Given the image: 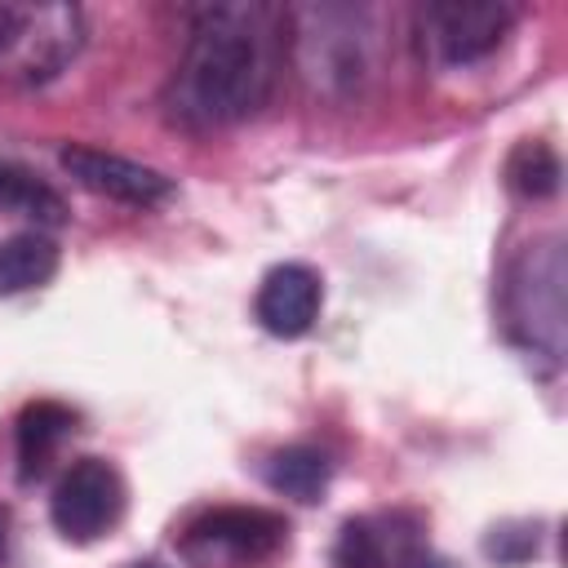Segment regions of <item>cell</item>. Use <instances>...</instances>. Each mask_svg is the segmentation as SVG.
<instances>
[{
  "mask_svg": "<svg viewBox=\"0 0 568 568\" xmlns=\"http://www.w3.org/2000/svg\"><path fill=\"white\" fill-rule=\"evenodd\" d=\"M80 430V413L58 399H31L13 422V448H18V484H36L49 475L53 453Z\"/></svg>",
  "mask_w": 568,
  "mask_h": 568,
  "instance_id": "11",
  "label": "cell"
},
{
  "mask_svg": "<svg viewBox=\"0 0 568 568\" xmlns=\"http://www.w3.org/2000/svg\"><path fill=\"white\" fill-rule=\"evenodd\" d=\"M537 550H541V524L537 519H510V524L488 528V537H484V555L506 564V568L528 564Z\"/></svg>",
  "mask_w": 568,
  "mask_h": 568,
  "instance_id": "16",
  "label": "cell"
},
{
  "mask_svg": "<svg viewBox=\"0 0 568 568\" xmlns=\"http://www.w3.org/2000/svg\"><path fill=\"white\" fill-rule=\"evenodd\" d=\"M284 36L311 89L351 98L377 71V18L364 4L284 9Z\"/></svg>",
  "mask_w": 568,
  "mask_h": 568,
  "instance_id": "2",
  "label": "cell"
},
{
  "mask_svg": "<svg viewBox=\"0 0 568 568\" xmlns=\"http://www.w3.org/2000/svg\"><path fill=\"white\" fill-rule=\"evenodd\" d=\"M262 479L271 493H284L302 506H315L333 484V462L315 444H288L262 462Z\"/></svg>",
  "mask_w": 568,
  "mask_h": 568,
  "instance_id": "12",
  "label": "cell"
},
{
  "mask_svg": "<svg viewBox=\"0 0 568 568\" xmlns=\"http://www.w3.org/2000/svg\"><path fill=\"white\" fill-rule=\"evenodd\" d=\"M124 506H129V488H124V475L115 470V462L75 457L53 484L49 519L67 541L89 546L124 519Z\"/></svg>",
  "mask_w": 568,
  "mask_h": 568,
  "instance_id": "7",
  "label": "cell"
},
{
  "mask_svg": "<svg viewBox=\"0 0 568 568\" xmlns=\"http://www.w3.org/2000/svg\"><path fill=\"white\" fill-rule=\"evenodd\" d=\"M58 262L62 253L44 231H18L0 240V297H18L49 284L58 275Z\"/></svg>",
  "mask_w": 568,
  "mask_h": 568,
  "instance_id": "13",
  "label": "cell"
},
{
  "mask_svg": "<svg viewBox=\"0 0 568 568\" xmlns=\"http://www.w3.org/2000/svg\"><path fill=\"white\" fill-rule=\"evenodd\" d=\"M284 53V9L271 4H200L164 106L186 129H226L257 115L275 89Z\"/></svg>",
  "mask_w": 568,
  "mask_h": 568,
  "instance_id": "1",
  "label": "cell"
},
{
  "mask_svg": "<svg viewBox=\"0 0 568 568\" xmlns=\"http://www.w3.org/2000/svg\"><path fill=\"white\" fill-rule=\"evenodd\" d=\"M559 182H564V164H559L550 142L519 138L510 146V155H506V186L519 200H550V195H559Z\"/></svg>",
  "mask_w": 568,
  "mask_h": 568,
  "instance_id": "15",
  "label": "cell"
},
{
  "mask_svg": "<svg viewBox=\"0 0 568 568\" xmlns=\"http://www.w3.org/2000/svg\"><path fill=\"white\" fill-rule=\"evenodd\" d=\"M564 280H568L564 240L546 235L510 262L506 284H501L510 337L524 351L546 355L550 364H559V355H564Z\"/></svg>",
  "mask_w": 568,
  "mask_h": 568,
  "instance_id": "4",
  "label": "cell"
},
{
  "mask_svg": "<svg viewBox=\"0 0 568 568\" xmlns=\"http://www.w3.org/2000/svg\"><path fill=\"white\" fill-rule=\"evenodd\" d=\"M0 213L27 217L36 226H62L67 222L62 195L40 173H31V169H22L13 160H0Z\"/></svg>",
  "mask_w": 568,
  "mask_h": 568,
  "instance_id": "14",
  "label": "cell"
},
{
  "mask_svg": "<svg viewBox=\"0 0 568 568\" xmlns=\"http://www.w3.org/2000/svg\"><path fill=\"white\" fill-rule=\"evenodd\" d=\"M422 541V524L404 510L390 515H355L342 524L333 541V568H395L404 550Z\"/></svg>",
  "mask_w": 568,
  "mask_h": 568,
  "instance_id": "10",
  "label": "cell"
},
{
  "mask_svg": "<svg viewBox=\"0 0 568 568\" xmlns=\"http://www.w3.org/2000/svg\"><path fill=\"white\" fill-rule=\"evenodd\" d=\"M510 27H515V9L501 0H430L413 13L417 53L439 71L484 62L488 53L501 49Z\"/></svg>",
  "mask_w": 568,
  "mask_h": 568,
  "instance_id": "5",
  "label": "cell"
},
{
  "mask_svg": "<svg viewBox=\"0 0 568 568\" xmlns=\"http://www.w3.org/2000/svg\"><path fill=\"white\" fill-rule=\"evenodd\" d=\"M84 49V9L67 0H0V84L40 89Z\"/></svg>",
  "mask_w": 568,
  "mask_h": 568,
  "instance_id": "3",
  "label": "cell"
},
{
  "mask_svg": "<svg viewBox=\"0 0 568 568\" xmlns=\"http://www.w3.org/2000/svg\"><path fill=\"white\" fill-rule=\"evenodd\" d=\"M395 568H453V559H444L439 550H430L426 541H417L413 550H404V559Z\"/></svg>",
  "mask_w": 568,
  "mask_h": 568,
  "instance_id": "17",
  "label": "cell"
},
{
  "mask_svg": "<svg viewBox=\"0 0 568 568\" xmlns=\"http://www.w3.org/2000/svg\"><path fill=\"white\" fill-rule=\"evenodd\" d=\"M0 568H9V515L0 510Z\"/></svg>",
  "mask_w": 568,
  "mask_h": 568,
  "instance_id": "18",
  "label": "cell"
},
{
  "mask_svg": "<svg viewBox=\"0 0 568 568\" xmlns=\"http://www.w3.org/2000/svg\"><path fill=\"white\" fill-rule=\"evenodd\" d=\"M58 164L93 195H106V200H120V204H138V209H155L173 195V178H164L160 169L151 164H138L129 155H115V151H102V146H84V142H71L58 151Z\"/></svg>",
  "mask_w": 568,
  "mask_h": 568,
  "instance_id": "8",
  "label": "cell"
},
{
  "mask_svg": "<svg viewBox=\"0 0 568 568\" xmlns=\"http://www.w3.org/2000/svg\"><path fill=\"white\" fill-rule=\"evenodd\" d=\"M129 568H169V564H160V559H133Z\"/></svg>",
  "mask_w": 568,
  "mask_h": 568,
  "instance_id": "19",
  "label": "cell"
},
{
  "mask_svg": "<svg viewBox=\"0 0 568 568\" xmlns=\"http://www.w3.org/2000/svg\"><path fill=\"white\" fill-rule=\"evenodd\" d=\"M320 302H324L320 271H311L306 262H280L262 275L257 297H253V315L271 337L293 342V337L315 328Z\"/></svg>",
  "mask_w": 568,
  "mask_h": 568,
  "instance_id": "9",
  "label": "cell"
},
{
  "mask_svg": "<svg viewBox=\"0 0 568 568\" xmlns=\"http://www.w3.org/2000/svg\"><path fill=\"white\" fill-rule=\"evenodd\" d=\"M288 519L266 506H213L182 528V555L195 564H262L288 546Z\"/></svg>",
  "mask_w": 568,
  "mask_h": 568,
  "instance_id": "6",
  "label": "cell"
}]
</instances>
